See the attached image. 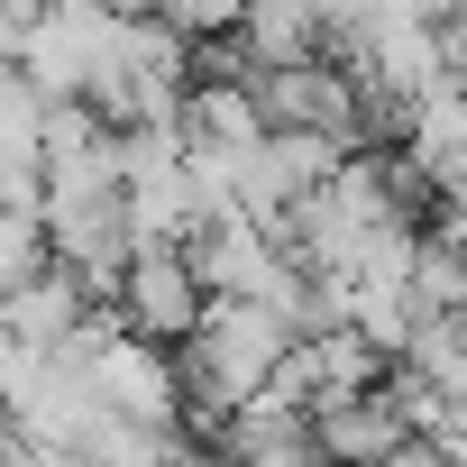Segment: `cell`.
<instances>
[{
    "label": "cell",
    "instance_id": "1",
    "mask_svg": "<svg viewBox=\"0 0 467 467\" xmlns=\"http://www.w3.org/2000/svg\"><path fill=\"white\" fill-rule=\"evenodd\" d=\"M303 348V330L275 312V303H248V294H211V321L183 339V403L202 431H220L239 403H257L285 358Z\"/></svg>",
    "mask_w": 467,
    "mask_h": 467
},
{
    "label": "cell",
    "instance_id": "2",
    "mask_svg": "<svg viewBox=\"0 0 467 467\" xmlns=\"http://www.w3.org/2000/svg\"><path fill=\"white\" fill-rule=\"evenodd\" d=\"M248 83H257V101H266V129H321V138H339V147H367V138L385 129L376 101L358 92V74L330 65V56H303V65H248Z\"/></svg>",
    "mask_w": 467,
    "mask_h": 467
},
{
    "label": "cell",
    "instance_id": "3",
    "mask_svg": "<svg viewBox=\"0 0 467 467\" xmlns=\"http://www.w3.org/2000/svg\"><path fill=\"white\" fill-rule=\"evenodd\" d=\"M83 367H92V385H101L110 412H129V421H147V431H174V421H183V358H165V339L110 330Z\"/></svg>",
    "mask_w": 467,
    "mask_h": 467
},
{
    "label": "cell",
    "instance_id": "4",
    "mask_svg": "<svg viewBox=\"0 0 467 467\" xmlns=\"http://www.w3.org/2000/svg\"><path fill=\"white\" fill-rule=\"evenodd\" d=\"M119 312H129V330L183 348V339L211 321V285H202L192 248H138V266H129V285H119Z\"/></svg>",
    "mask_w": 467,
    "mask_h": 467
},
{
    "label": "cell",
    "instance_id": "5",
    "mask_svg": "<svg viewBox=\"0 0 467 467\" xmlns=\"http://www.w3.org/2000/svg\"><path fill=\"white\" fill-rule=\"evenodd\" d=\"M376 376H385V348L367 339V330H348V321H330V330H312L294 358H285V376H275V394L285 403H339V394H376Z\"/></svg>",
    "mask_w": 467,
    "mask_h": 467
},
{
    "label": "cell",
    "instance_id": "6",
    "mask_svg": "<svg viewBox=\"0 0 467 467\" xmlns=\"http://www.w3.org/2000/svg\"><path fill=\"white\" fill-rule=\"evenodd\" d=\"M312 431H321V458L330 467H394L421 431L412 412L376 385V394H339V403H312Z\"/></svg>",
    "mask_w": 467,
    "mask_h": 467
},
{
    "label": "cell",
    "instance_id": "7",
    "mask_svg": "<svg viewBox=\"0 0 467 467\" xmlns=\"http://www.w3.org/2000/svg\"><path fill=\"white\" fill-rule=\"evenodd\" d=\"M248 56L257 65H303V56H330L339 28H330V0H248Z\"/></svg>",
    "mask_w": 467,
    "mask_h": 467
}]
</instances>
